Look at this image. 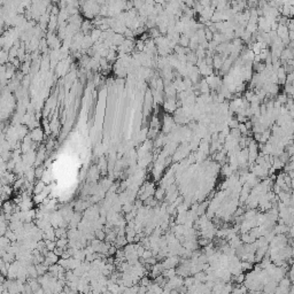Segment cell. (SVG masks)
Returning a JSON list of instances; mask_svg holds the SVG:
<instances>
[{
	"label": "cell",
	"instance_id": "8992f818",
	"mask_svg": "<svg viewBox=\"0 0 294 294\" xmlns=\"http://www.w3.org/2000/svg\"><path fill=\"white\" fill-rule=\"evenodd\" d=\"M55 236H57V238H68L67 231L64 230V227H60L55 229Z\"/></svg>",
	"mask_w": 294,
	"mask_h": 294
},
{
	"label": "cell",
	"instance_id": "ba28073f",
	"mask_svg": "<svg viewBox=\"0 0 294 294\" xmlns=\"http://www.w3.org/2000/svg\"><path fill=\"white\" fill-rule=\"evenodd\" d=\"M116 252H117L116 246H110L109 249H108V255H114V254H116Z\"/></svg>",
	"mask_w": 294,
	"mask_h": 294
},
{
	"label": "cell",
	"instance_id": "52a82bcc",
	"mask_svg": "<svg viewBox=\"0 0 294 294\" xmlns=\"http://www.w3.org/2000/svg\"><path fill=\"white\" fill-rule=\"evenodd\" d=\"M241 268H242V271H249V270L253 269V263L247 262V261H242L241 262Z\"/></svg>",
	"mask_w": 294,
	"mask_h": 294
},
{
	"label": "cell",
	"instance_id": "3957f363",
	"mask_svg": "<svg viewBox=\"0 0 294 294\" xmlns=\"http://www.w3.org/2000/svg\"><path fill=\"white\" fill-rule=\"evenodd\" d=\"M154 198L157 200V201H161L166 198V188L160 186L157 190H155V193H154Z\"/></svg>",
	"mask_w": 294,
	"mask_h": 294
},
{
	"label": "cell",
	"instance_id": "7a4b0ae2",
	"mask_svg": "<svg viewBox=\"0 0 294 294\" xmlns=\"http://www.w3.org/2000/svg\"><path fill=\"white\" fill-rule=\"evenodd\" d=\"M46 187V183L42 179H39L38 183L35 184V187H33V194H38V193H42V192L45 190Z\"/></svg>",
	"mask_w": 294,
	"mask_h": 294
},
{
	"label": "cell",
	"instance_id": "6da1fadb",
	"mask_svg": "<svg viewBox=\"0 0 294 294\" xmlns=\"http://www.w3.org/2000/svg\"><path fill=\"white\" fill-rule=\"evenodd\" d=\"M33 142H40L44 139V131L40 128L32 129V131L29 133Z\"/></svg>",
	"mask_w": 294,
	"mask_h": 294
},
{
	"label": "cell",
	"instance_id": "5b68a950",
	"mask_svg": "<svg viewBox=\"0 0 294 294\" xmlns=\"http://www.w3.org/2000/svg\"><path fill=\"white\" fill-rule=\"evenodd\" d=\"M107 169H108V162H107L106 157H101V159L99 160V170L102 172V174H105L107 171Z\"/></svg>",
	"mask_w": 294,
	"mask_h": 294
},
{
	"label": "cell",
	"instance_id": "277c9868",
	"mask_svg": "<svg viewBox=\"0 0 294 294\" xmlns=\"http://www.w3.org/2000/svg\"><path fill=\"white\" fill-rule=\"evenodd\" d=\"M14 212V206L12 205V202L8 200V201H5L4 205H2V213L5 214H13Z\"/></svg>",
	"mask_w": 294,
	"mask_h": 294
}]
</instances>
